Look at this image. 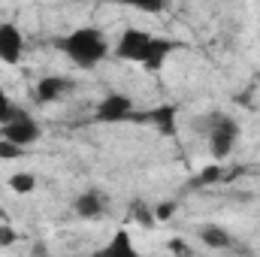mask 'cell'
Instances as JSON below:
<instances>
[{
  "instance_id": "obj_15",
  "label": "cell",
  "mask_w": 260,
  "mask_h": 257,
  "mask_svg": "<svg viewBox=\"0 0 260 257\" xmlns=\"http://www.w3.org/2000/svg\"><path fill=\"white\" fill-rule=\"evenodd\" d=\"M221 176H224V170H221L218 164H212V167H206V170H203V173L197 176V179L191 182V185H197V188H203V185H212V182H218Z\"/></svg>"
},
{
  "instance_id": "obj_6",
  "label": "cell",
  "mask_w": 260,
  "mask_h": 257,
  "mask_svg": "<svg viewBox=\"0 0 260 257\" xmlns=\"http://www.w3.org/2000/svg\"><path fill=\"white\" fill-rule=\"evenodd\" d=\"M21 52H24V40H21V30L15 24H0V61L3 64H18L21 61Z\"/></svg>"
},
{
  "instance_id": "obj_3",
  "label": "cell",
  "mask_w": 260,
  "mask_h": 257,
  "mask_svg": "<svg viewBox=\"0 0 260 257\" xmlns=\"http://www.w3.org/2000/svg\"><path fill=\"white\" fill-rule=\"evenodd\" d=\"M236 142H239V124H236L233 118H227V115H218L215 124H212V130H209L212 157H215V160H227V157L233 154Z\"/></svg>"
},
{
  "instance_id": "obj_13",
  "label": "cell",
  "mask_w": 260,
  "mask_h": 257,
  "mask_svg": "<svg viewBox=\"0 0 260 257\" xmlns=\"http://www.w3.org/2000/svg\"><path fill=\"white\" fill-rule=\"evenodd\" d=\"M130 215H133V218H136L142 227H154V221H157V218H154V209H148L145 203H133Z\"/></svg>"
},
{
  "instance_id": "obj_19",
  "label": "cell",
  "mask_w": 260,
  "mask_h": 257,
  "mask_svg": "<svg viewBox=\"0 0 260 257\" xmlns=\"http://www.w3.org/2000/svg\"><path fill=\"white\" fill-rule=\"evenodd\" d=\"M15 239H18V233L12 227H0V245H12Z\"/></svg>"
},
{
  "instance_id": "obj_20",
  "label": "cell",
  "mask_w": 260,
  "mask_h": 257,
  "mask_svg": "<svg viewBox=\"0 0 260 257\" xmlns=\"http://www.w3.org/2000/svg\"><path fill=\"white\" fill-rule=\"evenodd\" d=\"M170 251H176V254H191V248H188L182 239H173V242H170Z\"/></svg>"
},
{
  "instance_id": "obj_1",
  "label": "cell",
  "mask_w": 260,
  "mask_h": 257,
  "mask_svg": "<svg viewBox=\"0 0 260 257\" xmlns=\"http://www.w3.org/2000/svg\"><path fill=\"white\" fill-rule=\"evenodd\" d=\"M176 49V43L170 40H160V37H151L148 30H139V27H127L118 40V58L121 61H133V64H142L145 70H160L167 55Z\"/></svg>"
},
{
  "instance_id": "obj_11",
  "label": "cell",
  "mask_w": 260,
  "mask_h": 257,
  "mask_svg": "<svg viewBox=\"0 0 260 257\" xmlns=\"http://www.w3.org/2000/svg\"><path fill=\"white\" fill-rule=\"evenodd\" d=\"M106 251H109V254H127V257L133 254L136 248H133V242H130V233H127V230H118V233H115V239L106 245Z\"/></svg>"
},
{
  "instance_id": "obj_7",
  "label": "cell",
  "mask_w": 260,
  "mask_h": 257,
  "mask_svg": "<svg viewBox=\"0 0 260 257\" xmlns=\"http://www.w3.org/2000/svg\"><path fill=\"white\" fill-rule=\"evenodd\" d=\"M67 91H70V79H64V76H46L37 85V100L40 103H55V100L64 97Z\"/></svg>"
},
{
  "instance_id": "obj_4",
  "label": "cell",
  "mask_w": 260,
  "mask_h": 257,
  "mask_svg": "<svg viewBox=\"0 0 260 257\" xmlns=\"http://www.w3.org/2000/svg\"><path fill=\"white\" fill-rule=\"evenodd\" d=\"M0 136L3 139H9V142H15V145H34L40 136H43V127L30 118V115H15L12 121H6V124H0Z\"/></svg>"
},
{
  "instance_id": "obj_17",
  "label": "cell",
  "mask_w": 260,
  "mask_h": 257,
  "mask_svg": "<svg viewBox=\"0 0 260 257\" xmlns=\"http://www.w3.org/2000/svg\"><path fill=\"white\" fill-rule=\"evenodd\" d=\"M21 151H24L21 145H15V142H9V139L0 136V160H12V157H18Z\"/></svg>"
},
{
  "instance_id": "obj_12",
  "label": "cell",
  "mask_w": 260,
  "mask_h": 257,
  "mask_svg": "<svg viewBox=\"0 0 260 257\" xmlns=\"http://www.w3.org/2000/svg\"><path fill=\"white\" fill-rule=\"evenodd\" d=\"M9 188L15 194H30L37 188V176H30V173H15V176H9Z\"/></svg>"
},
{
  "instance_id": "obj_16",
  "label": "cell",
  "mask_w": 260,
  "mask_h": 257,
  "mask_svg": "<svg viewBox=\"0 0 260 257\" xmlns=\"http://www.w3.org/2000/svg\"><path fill=\"white\" fill-rule=\"evenodd\" d=\"M118 3H124V6H133V9H142V12H151V15H157V12L164 9V3H167V0H118Z\"/></svg>"
},
{
  "instance_id": "obj_18",
  "label": "cell",
  "mask_w": 260,
  "mask_h": 257,
  "mask_svg": "<svg viewBox=\"0 0 260 257\" xmlns=\"http://www.w3.org/2000/svg\"><path fill=\"white\" fill-rule=\"evenodd\" d=\"M173 212H176V206H173L170 200H167V203H160V206H154V218H157V221H170V218H173Z\"/></svg>"
},
{
  "instance_id": "obj_5",
  "label": "cell",
  "mask_w": 260,
  "mask_h": 257,
  "mask_svg": "<svg viewBox=\"0 0 260 257\" xmlns=\"http://www.w3.org/2000/svg\"><path fill=\"white\" fill-rule=\"evenodd\" d=\"M130 112H133V100H130V97H124V94H109V97L97 106V121H103V124H118V121L130 118Z\"/></svg>"
},
{
  "instance_id": "obj_8",
  "label": "cell",
  "mask_w": 260,
  "mask_h": 257,
  "mask_svg": "<svg viewBox=\"0 0 260 257\" xmlns=\"http://www.w3.org/2000/svg\"><path fill=\"white\" fill-rule=\"evenodd\" d=\"M73 209H76V215H79V218H88V221H94V218H100V215H103V209H106V200H103L97 191H85L82 197H76Z\"/></svg>"
},
{
  "instance_id": "obj_14",
  "label": "cell",
  "mask_w": 260,
  "mask_h": 257,
  "mask_svg": "<svg viewBox=\"0 0 260 257\" xmlns=\"http://www.w3.org/2000/svg\"><path fill=\"white\" fill-rule=\"evenodd\" d=\"M15 115H21V109L6 97V91L0 88V124H6V121H12Z\"/></svg>"
},
{
  "instance_id": "obj_2",
  "label": "cell",
  "mask_w": 260,
  "mask_h": 257,
  "mask_svg": "<svg viewBox=\"0 0 260 257\" xmlns=\"http://www.w3.org/2000/svg\"><path fill=\"white\" fill-rule=\"evenodd\" d=\"M61 49H64L67 58L76 67H82V70L97 67L106 58V52H109L106 37H103L97 27H79V30H73L64 43H61Z\"/></svg>"
},
{
  "instance_id": "obj_10",
  "label": "cell",
  "mask_w": 260,
  "mask_h": 257,
  "mask_svg": "<svg viewBox=\"0 0 260 257\" xmlns=\"http://www.w3.org/2000/svg\"><path fill=\"white\" fill-rule=\"evenodd\" d=\"M151 124L160 130L164 136H173L176 133V106H157L151 112Z\"/></svg>"
},
{
  "instance_id": "obj_9",
  "label": "cell",
  "mask_w": 260,
  "mask_h": 257,
  "mask_svg": "<svg viewBox=\"0 0 260 257\" xmlns=\"http://www.w3.org/2000/svg\"><path fill=\"white\" fill-rule=\"evenodd\" d=\"M200 239H203V245H209V248H230V245H233V236H230L224 227H215V224L200 227Z\"/></svg>"
}]
</instances>
